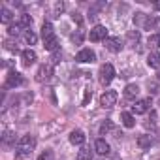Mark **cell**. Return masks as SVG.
<instances>
[{
	"label": "cell",
	"instance_id": "27",
	"mask_svg": "<svg viewBox=\"0 0 160 160\" xmlns=\"http://www.w3.org/2000/svg\"><path fill=\"white\" fill-rule=\"evenodd\" d=\"M12 19H13V13H12V12H10L8 8H2V17H0V21L8 25V23H10Z\"/></svg>",
	"mask_w": 160,
	"mask_h": 160
},
{
	"label": "cell",
	"instance_id": "24",
	"mask_svg": "<svg viewBox=\"0 0 160 160\" xmlns=\"http://www.w3.org/2000/svg\"><path fill=\"white\" fill-rule=\"evenodd\" d=\"M77 160H92V151L91 149H81L77 152Z\"/></svg>",
	"mask_w": 160,
	"mask_h": 160
},
{
	"label": "cell",
	"instance_id": "35",
	"mask_svg": "<svg viewBox=\"0 0 160 160\" xmlns=\"http://www.w3.org/2000/svg\"><path fill=\"white\" fill-rule=\"evenodd\" d=\"M154 23H156V21H154L152 17H147V21H145V27H143V30H149V28H152V27H154Z\"/></svg>",
	"mask_w": 160,
	"mask_h": 160
},
{
	"label": "cell",
	"instance_id": "41",
	"mask_svg": "<svg viewBox=\"0 0 160 160\" xmlns=\"http://www.w3.org/2000/svg\"><path fill=\"white\" fill-rule=\"evenodd\" d=\"M158 104H160V102H158Z\"/></svg>",
	"mask_w": 160,
	"mask_h": 160
},
{
	"label": "cell",
	"instance_id": "22",
	"mask_svg": "<svg viewBox=\"0 0 160 160\" xmlns=\"http://www.w3.org/2000/svg\"><path fill=\"white\" fill-rule=\"evenodd\" d=\"M91 98H92V89H91V87H85V89H83V100H81V106H89Z\"/></svg>",
	"mask_w": 160,
	"mask_h": 160
},
{
	"label": "cell",
	"instance_id": "28",
	"mask_svg": "<svg viewBox=\"0 0 160 160\" xmlns=\"http://www.w3.org/2000/svg\"><path fill=\"white\" fill-rule=\"evenodd\" d=\"M25 42L30 43V45H34V43L38 42V36H36L32 30H27V32H25Z\"/></svg>",
	"mask_w": 160,
	"mask_h": 160
},
{
	"label": "cell",
	"instance_id": "33",
	"mask_svg": "<svg viewBox=\"0 0 160 160\" xmlns=\"http://www.w3.org/2000/svg\"><path fill=\"white\" fill-rule=\"evenodd\" d=\"M128 40H130V43H138L139 42V30H130L128 32Z\"/></svg>",
	"mask_w": 160,
	"mask_h": 160
},
{
	"label": "cell",
	"instance_id": "8",
	"mask_svg": "<svg viewBox=\"0 0 160 160\" xmlns=\"http://www.w3.org/2000/svg\"><path fill=\"white\" fill-rule=\"evenodd\" d=\"M151 109V98H143V100H138L134 106H132V111L136 115H141V113H147Z\"/></svg>",
	"mask_w": 160,
	"mask_h": 160
},
{
	"label": "cell",
	"instance_id": "25",
	"mask_svg": "<svg viewBox=\"0 0 160 160\" xmlns=\"http://www.w3.org/2000/svg\"><path fill=\"white\" fill-rule=\"evenodd\" d=\"M4 49L6 51H12V53H17L19 51L17 42H13V40H4Z\"/></svg>",
	"mask_w": 160,
	"mask_h": 160
},
{
	"label": "cell",
	"instance_id": "23",
	"mask_svg": "<svg viewBox=\"0 0 160 160\" xmlns=\"http://www.w3.org/2000/svg\"><path fill=\"white\" fill-rule=\"evenodd\" d=\"M147 45L152 49V47H160V34H151L149 40H147Z\"/></svg>",
	"mask_w": 160,
	"mask_h": 160
},
{
	"label": "cell",
	"instance_id": "37",
	"mask_svg": "<svg viewBox=\"0 0 160 160\" xmlns=\"http://www.w3.org/2000/svg\"><path fill=\"white\" fill-rule=\"evenodd\" d=\"M149 92L151 94H156V83H149Z\"/></svg>",
	"mask_w": 160,
	"mask_h": 160
},
{
	"label": "cell",
	"instance_id": "16",
	"mask_svg": "<svg viewBox=\"0 0 160 160\" xmlns=\"http://www.w3.org/2000/svg\"><path fill=\"white\" fill-rule=\"evenodd\" d=\"M151 143H152V138L147 136V134H143V136L138 138V147H139V149H149Z\"/></svg>",
	"mask_w": 160,
	"mask_h": 160
},
{
	"label": "cell",
	"instance_id": "12",
	"mask_svg": "<svg viewBox=\"0 0 160 160\" xmlns=\"http://www.w3.org/2000/svg\"><path fill=\"white\" fill-rule=\"evenodd\" d=\"M70 143H73V145H83L85 143V132L83 130H73L70 134Z\"/></svg>",
	"mask_w": 160,
	"mask_h": 160
},
{
	"label": "cell",
	"instance_id": "9",
	"mask_svg": "<svg viewBox=\"0 0 160 160\" xmlns=\"http://www.w3.org/2000/svg\"><path fill=\"white\" fill-rule=\"evenodd\" d=\"M23 83H25V79H23V75H21L19 72H10L4 89H8V87H19V85H23Z\"/></svg>",
	"mask_w": 160,
	"mask_h": 160
},
{
	"label": "cell",
	"instance_id": "31",
	"mask_svg": "<svg viewBox=\"0 0 160 160\" xmlns=\"http://www.w3.org/2000/svg\"><path fill=\"white\" fill-rule=\"evenodd\" d=\"M19 25H21V27H30V25H32V17H30L28 13H23L21 19H19Z\"/></svg>",
	"mask_w": 160,
	"mask_h": 160
},
{
	"label": "cell",
	"instance_id": "15",
	"mask_svg": "<svg viewBox=\"0 0 160 160\" xmlns=\"http://www.w3.org/2000/svg\"><path fill=\"white\" fill-rule=\"evenodd\" d=\"M138 94H139V87H138V85H134V83L126 85V89H124V96H126V98L132 100V98H136Z\"/></svg>",
	"mask_w": 160,
	"mask_h": 160
},
{
	"label": "cell",
	"instance_id": "39",
	"mask_svg": "<svg viewBox=\"0 0 160 160\" xmlns=\"http://www.w3.org/2000/svg\"><path fill=\"white\" fill-rule=\"evenodd\" d=\"M154 6H156V10H158V12H160V2H156V4H154Z\"/></svg>",
	"mask_w": 160,
	"mask_h": 160
},
{
	"label": "cell",
	"instance_id": "36",
	"mask_svg": "<svg viewBox=\"0 0 160 160\" xmlns=\"http://www.w3.org/2000/svg\"><path fill=\"white\" fill-rule=\"evenodd\" d=\"M72 19H73V23H77V25H81V23H83L81 13H73V15H72Z\"/></svg>",
	"mask_w": 160,
	"mask_h": 160
},
{
	"label": "cell",
	"instance_id": "7",
	"mask_svg": "<svg viewBox=\"0 0 160 160\" xmlns=\"http://www.w3.org/2000/svg\"><path fill=\"white\" fill-rule=\"evenodd\" d=\"M75 60L77 62H81V64H92L94 60H96V53L94 51H91V49H81L77 55H75Z\"/></svg>",
	"mask_w": 160,
	"mask_h": 160
},
{
	"label": "cell",
	"instance_id": "17",
	"mask_svg": "<svg viewBox=\"0 0 160 160\" xmlns=\"http://www.w3.org/2000/svg\"><path fill=\"white\" fill-rule=\"evenodd\" d=\"M121 122H122L126 128H134V124H136V119H134L130 113H121Z\"/></svg>",
	"mask_w": 160,
	"mask_h": 160
},
{
	"label": "cell",
	"instance_id": "29",
	"mask_svg": "<svg viewBox=\"0 0 160 160\" xmlns=\"http://www.w3.org/2000/svg\"><path fill=\"white\" fill-rule=\"evenodd\" d=\"M15 141V134L13 132H4V136H2V143L4 145H12Z\"/></svg>",
	"mask_w": 160,
	"mask_h": 160
},
{
	"label": "cell",
	"instance_id": "38",
	"mask_svg": "<svg viewBox=\"0 0 160 160\" xmlns=\"http://www.w3.org/2000/svg\"><path fill=\"white\" fill-rule=\"evenodd\" d=\"M4 66H6V68H12V66H13V62H12V60H6V62H4Z\"/></svg>",
	"mask_w": 160,
	"mask_h": 160
},
{
	"label": "cell",
	"instance_id": "32",
	"mask_svg": "<svg viewBox=\"0 0 160 160\" xmlns=\"http://www.w3.org/2000/svg\"><path fill=\"white\" fill-rule=\"evenodd\" d=\"M21 28H23L21 25H10V27H8V34H10V36H17V34L21 32Z\"/></svg>",
	"mask_w": 160,
	"mask_h": 160
},
{
	"label": "cell",
	"instance_id": "11",
	"mask_svg": "<svg viewBox=\"0 0 160 160\" xmlns=\"http://www.w3.org/2000/svg\"><path fill=\"white\" fill-rule=\"evenodd\" d=\"M94 151H96L98 154H102V156H108L109 151H111V147H109V143H108L106 139H96V143H94Z\"/></svg>",
	"mask_w": 160,
	"mask_h": 160
},
{
	"label": "cell",
	"instance_id": "34",
	"mask_svg": "<svg viewBox=\"0 0 160 160\" xmlns=\"http://www.w3.org/2000/svg\"><path fill=\"white\" fill-rule=\"evenodd\" d=\"M38 160H53V151H51V149L43 151V152L38 156Z\"/></svg>",
	"mask_w": 160,
	"mask_h": 160
},
{
	"label": "cell",
	"instance_id": "2",
	"mask_svg": "<svg viewBox=\"0 0 160 160\" xmlns=\"http://www.w3.org/2000/svg\"><path fill=\"white\" fill-rule=\"evenodd\" d=\"M53 77V62H47V64H42L36 72V81L38 83H45Z\"/></svg>",
	"mask_w": 160,
	"mask_h": 160
},
{
	"label": "cell",
	"instance_id": "40",
	"mask_svg": "<svg viewBox=\"0 0 160 160\" xmlns=\"http://www.w3.org/2000/svg\"><path fill=\"white\" fill-rule=\"evenodd\" d=\"M158 79H160V73H158Z\"/></svg>",
	"mask_w": 160,
	"mask_h": 160
},
{
	"label": "cell",
	"instance_id": "14",
	"mask_svg": "<svg viewBox=\"0 0 160 160\" xmlns=\"http://www.w3.org/2000/svg\"><path fill=\"white\" fill-rule=\"evenodd\" d=\"M43 47H45L47 51H57V49H58V40H57V36H51V38L43 40Z\"/></svg>",
	"mask_w": 160,
	"mask_h": 160
},
{
	"label": "cell",
	"instance_id": "19",
	"mask_svg": "<svg viewBox=\"0 0 160 160\" xmlns=\"http://www.w3.org/2000/svg\"><path fill=\"white\" fill-rule=\"evenodd\" d=\"M147 64H149L151 68H160V55H158V53H151V55L147 57Z\"/></svg>",
	"mask_w": 160,
	"mask_h": 160
},
{
	"label": "cell",
	"instance_id": "13",
	"mask_svg": "<svg viewBox=\"0 0 160 160\" xmlns=\"http://www.w3.org/2000/svg\"><path fill=\"white\" fill-rule=\"evenodd\" d=\"M21 57H23V64H25V66L34 64V62H36V58H38V55H36L32 49H25V51L21 53Z\"/></svg>",
	"mask_w": 160,
	"mask_h": 160
},
{
	"label": "cell",
	"instance_id": "5",
	"mask_svg": "<svg viewBox=\"0 0 160 160\" xmlns=\"http://www.w3.org/2000/svg\"><path fill=\"white\" fill-rule=\"evenodd\" d=\"M117 92L115 91H106L102 96H100V106L104 108V109H111L115 104H117Z\"/></svg>",
	"mask_w": 160,
	"mask_h": 160
},
{
	"label": "cell",
	"instance_id": "21",
	"mask_svg": "<svg viewBox=\"0 0 160 160\" xmlns=\"http://www.w3.org/2000/svg\"><path fill=\"white\" fill-rule=\"evenodd\" d=\"M147 17L149 15H145V13H141V12H138L136 15H134V25H138V27H145V21H147Z\"/></svg>",
	"mask_w": 160,
	"mask_h": 160
},
{
	"label": "cell",
	"instance_id": "18",
	"mask_svg": "<svg viewBox=\"0 0 160 160\" xmlns=\"http://www.w3.org/2000/svg\"><path fill=\"white\" fill-rule=\"evenodd\" d=\"M115 130V124H113V121H104L102 122V126H100V136H108L109 132H113Z\"/></svg>",
	"mask_w": 160,
	"mask_h": 160
},
{
	"label": "cell",
	"instance_id": "26",
	"mask_svg": "<svg viewBox=\"0 0 160 160\" xmlns=\"http://www.w3.org/2000/svg\"><path fill=\"white\" fill-rule=\"evenodd\" d=\"M83 38H85L83 30H77V32H73V34H72V42H73L75 45H81V43H83Z\"/></svg>",
	"mask_w": 160,
	"mask_h": 160
},
{
	"label": "cell",
	"instance_id": "20",
	"mask_svg": "<svg viewBox=\"0 0 160 160\" xmlns=\"http://www.w3.org/2000/svg\"><path fill=\"white\" fill-rule=\"evenodd\" d=\"M42 36H43V40L55 36V34H53V25H51V23H43V25H42Z\"/></svg>",
	"mask_w": 160,
	"mask_h": 160
},
{
	"label": "cell",
	"instance_id": "1",
	"mask_svg": "<svg viewBox=\"0 0 160 160\" xmlns=\"http://www.w3.org/2000/svg\"><path fill=\"white\" fill-rule=\"evenodd\" d=\"M34 147H36V138H34V136H30V134L23 136V138L19 139V143H17V152H15V160H21V158L28 156V154L32 152V149H34Z\"/></svg>",
	"mask_w": 160,
	"mask_h": 160
},
{
	"label": "cell",
	"instance_id": "3",
	"mask_svg": "<svg viewBox=\"0 0 160 160\" xmlns=\"http://www.w3.org/2000/svg\"><path fill=\"white\" fill-rule=\"evenodd\" d=\"M113 77H115V68L111 64H104L100 68V83L106 87V85H109L113 81Z\"/></svg>",
	"mask_w": 160,
	"mask_h": 160
},
{
	"label": "cell",
	"instance_id": "4",
	"mask_svg": "<svg viewBox=\"0 0 160 160\" xmlns=\"http://www.w3.org/2000/svg\"><path fill=\"white\" fill-rule=\"evenodd\" d=\"M62 128H64V122H58V121H49V122H47V124H43L40 130H42V134H43L45 138H49V136L58 134Z\"/></svg>",
	"mask_w": 160,
	"mask_h": 160
},
{
	"label": "cell",
	"instance_id": "30",
	"mask_svg": "<svg viewBox=\"0 0 160 160\" xmlns=\"http://www.w3.org/2000/svg\"><path fill=\"white\" fill-rule=\"evenodd\" d=\"M62 12H64V4L62 2H55V6H53V17H60Z\"/></svg>",
	"mask_w": 160,
	"mask_h": 160
},
{
	"label": "cell",
	"instance_id": "6",
	"mask_svg": "<svg viewBox=\"0 0 160 160\" xmlns=\"http://www.w3.org/2000/svg\"><path fill=\"white\" fill-rule=\"evenodd\" d=\"M89 38H91V42H106V40H108V28H106L104 25H96V27L91 30Z\"/></svg>",
	"mask_w": 160,
	"mask_h": 160
},
{
	"label": "cell",
	"instance_id": "10",
	"mask_svg": "<svg viewBox=\"0 0 160 160\" xmlns=\"http://www.w3.org/2000/svg\"><path fill=\"white\" fill-rule=\"evenodd\" d=\"M104 43H106V49L111 53H121V49H122V42L119 38H108Z\"/></svg>",
	"mask_w": 160,
	"mask_h": 160
}]
</instances>
